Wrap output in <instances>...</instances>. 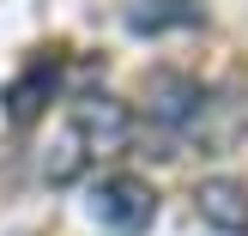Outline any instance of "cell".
<instances>
[{"instance_id": "1", "label": "cell", "mask_w": 248, "mask_h": 236, "mask_svg": "<svg viewBox=\"0 0 248 236\" xmlns=\"http://www.w3.org/2000/svg\"><path fill=\"white\" fill-rule=\"evenodd\" d=\"M91 218L115 236H140L157 218V194H152L145 176H103L91 188Z\"/></svg>"}, {"instance_id": "5", "label": "cell", "mask_w": 248, "mask_h": 236, "mask_svg": "<svg viewBox=\"0 0 248 236\" xmlns=\"http://www.w3.org/2000/svg\"><path fill=\"white\" fill-rule=\"evenodd\" d=\"M200 85L188 79V73H157L152 79V115L164 121V127H194V121H200Z\"/></svg>"}, {"instance_id": "4", "label": "cell", "mask_w": 248, "mask_h": 236, "mask_svg": "<svg viewBox=\"0 0 248 236\" xmlns=\"http://www.w3.org/2000/svg\"><path fill=\"white\" fill-rule=\"evenodd\" d=\"M55 85H61V61H55V55H36L31 67H24V79L6 91V115H12V127H31V121L43 115V103L55 97Z\"/></svg>"}, {"instance_id": "3", "label": "cell", "mask_w": 248, "mask_h": 236, "mask_svg": "<svg viewBox=\"0 0 248 236\" xmlns=\"http://www.w3.org/2000/svg\"><path fill=\"white\" fill-rule=\"evenodd\" d=\"M194 206H200V218H206L212 230L248 236V188H242V182H230V176L200 182V188H194Z\"/></svg>"}, {"instance_id": "6", "label": "cell", "mask_w": 248, "mask_h": 236, "mask_svg": "<svg viewBox=\"0 0 248 236\" xmlns=\"http://www.w3.org/2000/svg\"><path fill=\"white\" fill-rule=\"evenodd\" d=\"M200 0H133L127 6V31L133 36H157V31H188L200 24Z\"/></svg>"}, {"instance_id": "2", "label": "cell", "mask_w": 248, "mask_h": 236, "mask_svg": "<svg viewBox=\"0 0 248 236\" xmlns=\"http://www.w3.org/2000/svg\"><path fill=\"white\" fill-rule=\"evenodd\" d=\"M73 140H79V152L85 157H103V152H121L127 145V133H133V115H127V103L121 97H79L73 103Z\"/></svg>"}]
</instances>
